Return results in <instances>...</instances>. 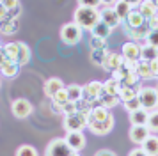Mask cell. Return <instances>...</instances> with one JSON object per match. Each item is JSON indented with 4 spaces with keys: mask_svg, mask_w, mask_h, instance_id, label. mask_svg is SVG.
<instances>
[{
    "mask_svg": "<svg viewBox=\"0 0 158 156\" xmlns=\"http://www.w3.org/2000/svg\"><path fill=\"white\" fill-rule=\"evenodd\" d=\"M139 80H140V78H139V75H137V71L133 69V71H130L119 84L124 85V87H137V85H139Z\"/></svg>",
    "mask_w": 158,
    "mask_h": 156,
    "instance_id": "cell-33",
    "label": "cell"
},
{
    "mask_svg": "<svg viewBox=\"0 0 158 156\" xmlns=\"http://www.w3.org/2000/svg\"><path fill=\"white\" fill-rule=\"evenodd\" d=\"M0 73L4 75L6 78H15L18 73H20V66L16 62H6V66L0 69Z\"/></svg>",
    "mask_w": 158,
    "mask_h": 156,
    "instance_id": "cell-31",
    "label": "cell"
},
{
    "mask_svg": "<svg viewBox=\"0 0 158 156\" xmlns=\"http://www.w3.org/2000/svg\"><path fill=\"white\" fill-rule=\"evenodd\" d=\"M29 62H30V48L23 41H20V53H18L16 64L22 68V66H27Z\"/></svg>",
    "mask_w": 158,
    "mask_h": 156,
    "instance_id": "cell-27",
    "label": "cell"
},
{
    "mask_svg": "<svg viewBox=\"0 0 158 156\" xmlns=\"http://www.w3.org/2000/svg\"><path fill=\"white\" fill-rule=\"evenodd\" d=\"M110 34H112V28L108 27V25H105L103 21H98V23L91 28V35H93V37L107 39V37H110Z\"/></svg>",
    "mask_w": 158,
    "mask_h": 156,
    "instance_id": "cell-22",
    "label": "cell"
},
{
    "mask_svg": "<svg viewBox=\"0 0 158 156\" xmlns=\"http://www.w3.org/2000/svg\"><path fill=\"white\" fill-rule=\"evenodd\" d=\"M52 103L53 105H64V103H68V92H66V87L62 89V91H59L53 98H52Z\"/></svg>",
    "mask_w": 158,
    "mask_h": 156,
    "instance_id": "cell-39",
    "label": "cell"
},
{
    "mask_svg": "<svg viewBox=\"0 0 158 156\" xmlns=\"http://www.w3.org/2000/svg\"><path fill=\"white\" fill-rule=\"evenodd\" d=\"M128 156H148V153H146L142 147H135V149H131V151H130Z\"/></svg>",
    "mask_w": 158,
    "mask_h": 156,
    "instance_id": "cell-46",
    "label": "cell"
},
{
    "mask_svg": "<svg viewBox=\"0 0 158 156\" xmlns=\"http://www.w3.org/2000/svg\"><path fill=\"white\" fill-rule=\"evenodd\" d=\"M78 6H84V7H96V9H98L100 2H96V0H82Z\"/></svg>",
    "mask_w": 158,
    "mask_h": 156,
    "instance_id": "cell-45",
    "label": "cell"
},
{
    "mask_svg": "<svg viewBox=\"0 0 158 156\" xmlns=\"http://www.w3.org/2000/svg\"><path fill=\"white\" fill-rule=\"evenodd\" d=\"M151 135V131L148 129V126H131L130 128V140L137 144V146H142L144 142L148 140V137Z\"/></svg>",
    "mask_w": 158,
    "mask_h": 156,
    "instance_id": "cell-13",
    "label": "cell"
},
{
    "mask_svg": "<svg viewBox=\"0 0 158 156\" xmlns=\"http://www.w3.org/2000/svg\"><path fill=\"white\" fill-rule=\"evenodd\" d=\"M98 7H103V9H100V21H103L105 25H108L112 30H114L115 27L121 25V20L117 18V14H115V11H114V7L112 6L100 2V6Z\"/></svg>",
    "mask_w": 158,
    "mask_h": 156,
    "instance_id": "cell-6",
    "label": "cell"
},
{
    "mask_svg": "<svg viewBox=\"0 0 158 156\" xmlns=\"http://www.w3.org/2000/svg\"><path fill=\"white\" fill-rule=\"evenodd\" d=\"M89 46L91 50H107V39H101V37H91L89 39Z\"/></svg>",
    "mask_w": 158,
    "mask_h": 156,
    "instance_id": "cell-36",
    "label": "cell"
},
{
    "mask_svg": "<svg viewBox=\"0 0 158 156\" xmlns=\"http://www.w3.org/2000/svg\"><path fill=\"white\" fill-rule=\"evenodd\" d=\"M156 80H158V78H156Z\"/></svg>",
    "mask_w": 158,
    "mask_h": 156,
    "instance_id": "cell-55",
    "label": "cell"
},
{
    "mask_svg": "<svg viewBox=\"0 0 158 156\" xmlns=\"http://www.w3.org/2000/svg\"><path fill=\"white\" fill-rule=\"evenodd\" d=\"M114 128V115L110 113L105 121H98V122H89V126H87V129L91 131V133L98 135V137H101V135H107L110 129Z\"/></svg>",
    "mask_w": 158,
    "mask_h": 156,
    "instance_id": "cell-10",
    "label": "cell"
},
{
    "mask_svg": "<svg viewBox=\"0 0 158 156\" xmlns=\"http://www.w3.org/2000/svg\"><path fill=\"white\" fill-rule=\"evenodd\" d=\"M137 11H139V14L144 18V21H149L151 18L156 16V9L153 7V2H151V0L139 2V4H137Z\"/></svg>",
    "mask_w": 158,
    "mask_h": 156,
    "instance_id": "cell-18",
    "label": "cell"
},
{
    "mask_svg": "<svg viewBox=\"0 0 158 156\" xmlns=\"http://www.w3.org/2000/svg\"><path fill=\"white\" fill-rule=\"evenodd\" d=\"M0 48H2V44H0Z\"/></svg>",
    "mask_w": 158,
    "mask_h": 156,
    "instance_id": "cell-54",
    "label": "cell"
},
{
    "mask_svg": "<svg viewBox=\"0 0 158 156\" xmlns=\"http://www.w3.org/2000/svg\"><path fill=\"white\" fill-rule=\"evenodd\" d=\"M139 101H140V106L148 112H155L158 110V89L156 87H140L139 91Z\"/></svg>",
    "mask_w": 158,
    "mask_h": 156,
    "instance_id": "cell-2",
    "label": "cell"
},
{
    "mask_svg": "<svg viewBox=\"0 0 158 156\" xmlns=\"http://www.w3.org/2000/svg\"><path fill=\"white\" fill-rule=\"evenodd\" d=\"M146 44H149V46H153V48L158 50V30H151L149 34H148Z\"/></svg>",
    "mask_w": 158,
    "mask_h": 156,
    "instance_id": "cell-40",
    "label": "cell"
},
{
    "mask_svg": "<svg viewBox=\"0 0 158 156\" xmlns=\"http://www.w3.org/2000/svg\"><path fill=\"white\" fill-rule=\"evenodd\" d=\"M6 16H7V9L4 6V2H0V20H4Z\"/></svg>",
    "mask_w": 158,
    "mask_h": 156,
    "instance_id": "cell-50",
    "label": "cell"
},
{
    "mask_svg": "<svg viewBox=\"0 0 158 156\" xmlns=\"http://www.w3.org/2000/svg\"><path fill=\"white\" fill-rule=\"evenodd\" d=\"M146 126H148L149 131H155V133L158 131V110L149 112V119H148V124Z\"/></svg>",
    "mask_w": 158,
    "mask_h": 156,
    "instance_id": "cell-37",
    "label": "cell"
},
{
    "mask_svg": "<svg viewBox=\"0 0 158 156\" xmlns=\"http://www.w3.org/2000/svg\"><path fill=\"white\" fill-rule=\"evenodd\" d=\"M123 105H124V108L128 110V113L130 112H135V110H139V108H142V106H140V101H139V96L128 99V101H124Z\"/></svg>",
    "mask_w": 158,
    "mask_h": 156,
    "instance_id": "cell-38",
    "label": "cell"
},
{
    "mask_svg": "<svg viewBox=\"0 0 158 156\" xmlns=\"http://www.w3.org/2000/svg\"><path fill=\"white\" fill-rule=\"evenodd\" d=\"M148 119H149V112L144 110V108H139L135 112H130V122H131V126H146Z\"/></svg>",
    "mask_w": 158,
    "mask_h": 156,
    "instance_id": "cell-19",
    "label": "cell"
},
{
    "mask_svg": "<svg viewBox=\"0 0 158 156\" xmlns=\"http://www.w3.org/2000/svg\"><path fill=\"white\" fill-rule=\"evenodd\" d=\"M11 112H13V115L18 117V119H25V117H29L30 113H32V103L25 98H18V99L13 101Z\"/></svg>",
    "mask_w": 158,
    "mask_h": 156,
    "instance_id": "cell-8",
    "label": "cell"
},
{
    "mask_svg": "<svg viewBox=\"0 0 158 156\" xmlns=\"http://www.w3.org/2000/svg\"><path fill=\"white\" fill-rule=\"evenodd\" d=\"M62 126H64L66 133L68 131H82L89 126V121H87L85 113H80V112H73L64 115V121H62Z\"/></svg>",
    "mask_w": 158,
    "mask_h": 156,
    "instance_id": "cell-3",
    "label": "cell"
},
{
    "mask_svg": "<svg viewBox=\"0 0 158 156\" xmlns=\"http://www.w3.org/2000/svg\"><path fill=\"white\" fill-rule=\"evenodd\" d=\"M64 140L71 147L73 153H78V151H82V149L85 147V137H84L82 131H68Z\"/></svg>",
    "mask_w": 158,
    "mask_h": 156,
    "instance_id": "cell-11",
    "label": "cell"
},
{
    "mask_svg": "<svg viewBox=\"0 0 158 156\" xmlns=\"http://www.w3.org/2000/svg\"><path fill=\"white\" fill-rule=\"evenodd\" d=\"M140 147L148 153V156H158V137L149 135V137H148V140L144 142Z\"/></svg>",
    "mask_w": 158,
    "mask_h": 156,
    "instance_id": "cell-25",
    "label": "cell"
},
{
    "mask_svg": "<svg viewBox=\"0 0 158 156\" xmlns=\"http://www.w3.org/2000/svg\"><path fill=\"white\" fill-rule=\"evenodd\" d=\"M137 4L135 2H128V0H117V2H115L114 6V11H115V14H117V18H119V20H121V23L124 20H126V16H128L130 13H131V11H133V7H135Z\"/></svg>",
    "mask_w": 158,
    "mask_h": 156,
    "instance_id": "cell-16",
    "label": "cell"
},
{
    "mask_svg": "<svg viewBox=\"0 0 158 156\" xmlns=\"http://www.w3.org/2000/svg\"><path fill=\"white\" fill-rule=\"evenodd\" d=\"M119 87H121V84H119L115 78H110V80H107V82H103V92H107V94H110V96H117Z\"/></svg>",
    "mask_w": 158,
    "mask_h": 156,
    "instance_id": "cell-30",
    "label": "cell"
},
{
    "mask_svg": "<svg viewBox=\"0 0 158 156\" xmlns=\"http://www.w3.org/2000/svg\"><path fill=\"white\" fill-rule=\"evenodd\" d=\"M151 2H153V7L156 9V13H158V0H151Z\"/></svg>",
    "mask_w": 158,
    "mask_h": 156,
    "instance_id": "cell-52",
    "label": "cell"
},
{
    "mask_svg": "<svg viewBox=\"0 0 158 156\" xmlns=\"http://www.w3.org/2000/svg\"><path fill=\"white\" fill-rule=\"evenodd\" d=\"M100 103H101V106H105L107 110H110V108H114L117 103H119V98L117 96H110V94H107V92H103L101 91V94H100Z\"/></svg>",
    "mask_w": 158,
    "mask_h": 156,
    "instance_id": "cell-29",
    "label": "cell"
},
{
    "mask_svg": "<svg viewBox=\"0 0 158 156\" xmlns=\"http://www.w3.org/2000/svg\"><path fill=\"white\" fill-rule=\"evenodd\" d=\"M110 110H107L105 106H98V108H93L91 112H89V115H87V121L89 122H98V121H105L110 115Z\"/></svg>",
    "mask_w": 158,
    "mask_h": 156,
    "instance_id": "cell-23",
    "label": "cell"
},
{
    "mask_svg": "<svg viewBox=\"0 0 158 156\" xmlns=\"http://www.w3.org/2000/svg\"><path fill=\"white\" fill-rule=\"evenodd\" d=\"M123 55L119 51H107V55H105V60L101 64V68L105 71H110V73H114L115 69H119L123 66Z\"/></svg>",
    "mask_w": 158,
    "mask_h": 156,
    "instance_id": "cell-12",
    "label": "cell"
},
{
    "mask_svg": "<svg viewBox=\"0 0 158 156\" xmlns=\"http://www.w3.org/2000/svg\"><path fill=\"white\" fill-rule=\"evenodd\" d=\"M66 92H68V101H71V103H77L82 99V87L77 84H71L66 87Z\"/></svg>",
    "mask_w": 158,
    "mask_h": 156,
    "instance_id": "cell-28",
    "label": "cell"
},
{
    "mask_svg": "<svg viewBox=\"0 0 158 156\" xmlns=\"http://www.w3.org/2000/svg\"><path fill=\"white\" fill-rule=\"evenodd\" d=\"M144 23H146L144 18L139 14L137 9H133V11L126 16V20L123 21L121 25H123V28H137V27H140V25H144Z\"/></svg>",
    "mask_w": 158,
    "mask_h": 156,
    "instance_id": "cell-20",
    "label": "cell"
},
{
    "mask_svg": "<svg viewBox=\"0 0 158 156\" xmlns=\"http://www.w3.org/2000/svg\"><path fill=\"white\" fill-rule=\"evenodd\" d=\"M75 105H77V112L89 115V112H91V105H89V101H85V99H80V101H77Z\"/></svg>",
    "mask_w": 158,
    "mask_h": 156,
    "instance_id": "cell-41",
    "label": "cell"
},
{
    "mask_svg": "<svg viewBox=\"0 0 158 156\" xmlns=\"http://www.w3.org/2000/svg\"><path fill=\"white\" fill-rule=\"evenodd\" d=\"M71 156H80V154H78V153H73V154H71Z\"/></svg>",
    "mask_w": 158,
    "mask_h": 156,
    "instance_id": "cell-53",
    "label": "cell"
},
{
    "mask_svg": "<svg viewBox=\"0 0 158 156\" xmlns=\"http://www.w3.org/2000/svg\"><path fill=\"white\" fill-rule=\"evenodd\" d=\"M148 64H149V69H151V76L158 78V59H155V60H151Z\"/></svg>",
    "mask_w": 158,
    "mask_h": 156,
    "instance_id": "cell-44",
    "label": "cell"
},
{
    "mask_svg": "<svg viewBox=\"0 0 158 156\" xmlns=\"http://www.w3.org/2000/svg\"><path fill=\"white\" fill-rule=\"evenodd\" d=\"M2 51H4V55L7 57L9 62H16L18 53H20V41H13V43L4 44L2 46Z\"/></svg>",
    "mask_w": 158,
    "mask_h": 156,
    "instance_id": "cell-21",
    "label": "cell"
},
{
    "mask_svg": "<svg viewBox=\"0 0 158 156\" xmlns=\"http://www.w3.org/2000/svg\"><path fill=\"white\" fill-rule=\"evenodd\" d=\"M16 156H37V151L36 147H32L29 144H23L16 149Z\"/></svg>",
    "mask_w": 158,
    "mask_h": 156,
    "instance_id": "cell-34",
    "label": "cell"
},
{
    "mask_svg": "<svg viewBox=\"0 0 158 156\" xmlns=\"http://www.w3.org/2000/svg\"><path fill=\"white\" fill-rule=\"evenodd\" d=\"M60 41L66 43V44H69V46L78 44L82 41V28L75 21L62 25V28H60Z\"/></svg>",
    "mask_w": 158,
    "mask_h": 156,
    "instance_id": "cell-4",
    "label": "cell"
},
{
    "mask_svg": "<svg viewBox=\"0 0 158 156\" xmlns=\"http://www.w3.org/2000/svg\"><path fill=\"white\" fill-rule=\"evenodd\" d=\"M139 91H140V87L137 85V87H124V85H121L119 87V92H117V98H119V101H128V99L135 98V96H139Z\"/></svg>",
    "mask_w": 158,
    "mask_h": 156,
    "instance_id": "cell-24",
    "label": "cell"
},
{
    "mask_svg": "<svg viewBox=\"0 0 158 156\" xmlns=\"http://www.w3.org/2000/svg\"><path fill=\"white\" fill-rule=\"evenodd\" d=\"M155 59H158V50L144 43L142 46H140V60L151 62V60H155Z\"/></svg>",
    "mask_w": 158,
    "mask_h": 156,
    "instance_id": "cell-26",
    "label": "cell"
},
{
    "mask_svg": "<svg viewBox=\"0 0 158 156\" xmlns=\"http://www.w3.org/2000/svg\"><path fill=\"white\" fill-rule=\"evenodd\" d=\"M66 85H64V82L60 80V78H57V76H52V78H48L46 82H44V85H43V91H44V94L48 96V98H53L55 94H57L59 91H62Z\"/></svg>",
    "mask_w": 158,
    "mask_h": 156,
    "instance_id": "cell-15",
    "label": "cell"
},
{
    "mask_svg": "<svg viewBox=\"0 0 158 156\" xmlns=\"http://www.w3.org/2000/svg\"><path fill=\"white\" fill-rule=\"evenodd\" d=\"M94 156H115L114 151H108V149H101V151H98Z\"/></svg>",
    "mask_w": 158,
    "mask_h": 156,
    "instance_id": "cell-49",
    "label": "cell"
},
{
    "mask_svg": "<svg viewBox=\"0 0 158 156\" xmlns=\"http://www.w3.org/2000/svg\"><path fill=\"white\" fill-rule=\"evenodd\" d=\"M105 55H107V50H94V51H91V62L101 66L105 60Z\"/></svg>",
    "mask_w": 158,
    "mask_h": 156,
    "instance_id": "cell-35",
    "label": "cell"
},
{
    "mask_svg": "<svg viewBox=\"0 0 158 156\" xmlns=\"http://www.w3.org/2000/svg\"><path fill=\"white\" fill-rule=\"evenodd\" d=\"M20 30V20H13V18H9L6 16L4 20H0V32L6 35H13L16 34Z\"/></svg>",
    "mask_w": 158,
    "mask_h": 156,
    "instance_id": "cell-17",
    "label": "cell"
},
{
    "mask_svg": "<svg viewBox=\"0 0 158 156\" xmlns=\"http://www.w3.org/2000/svg\"><path fill=\"white\" fill-rule=\"evenodd\" d=\"M101 91H103V84L98 82V80H93V82H89L82 87V99H85V101H94V99L100 98Z\"/></svg>",
    "mask_w": 158,
    "mask_h": 156,
    "instance_id": "cell-9",
    "label": "cell"
},
{
    "mask_svg": "<svg viewBox=\"0 0 158 156\" xmlns=\"http://www.w3.org/2000/svg\"><path fill=\"white\" fill-rule=\"evenodd\" d=\"M73 21H75L82 30H91V28L100 21V9H96V7L78 6L77 9H75Z\"/></svg>",
    "mask_w": 158,
    "mask_h": 156,
    "instance_id": "cell-1",
    "label": "cell"
},
{
    "mask_svg": "<svg viewBox=\"0 0 158 156\" xmlns=\"http://www.w3.org/2000/svg\"><path fill=\"white\" fill-rule=\"evenodd\" d=\"M73 151L71 147L66 144L64 138H55L52 140L46 149H44V156H71Z\"/></svg>",
    "mask_w": 158,
    "mask_h": 156,
    "instance_id": "cell-5",
    "label": "cell"
},
{
    "mask_svg": "<svg viewBox=\"0 0 158 156\" xmlns=\"http://www.w3.org/2000/svg\"><path fill=\"white\" fill-rule=\"evenodd\" d=\"M135 71H137V75H139V78H140V80H146V78H153V76H151L149 64L144 62V60H139V62H137Z\"/></svg>",
    "mask_w": 158,
    "mask_h": 156,
    "instance_id": "cell-32",
    "label": "cell"
},
{
    "mask_svg": "<svg viewBox=\"0 0 158 156\" xmlns=\"http://www.w3.org/2000/svg\"><path fill=\"white\" fill-rule=\"evenodd\" d=\"M73 112H77V105H75V103L68 101V103H64V105H62V113H64V115L73 113Z\"/></svg>",
    "mask_w": 158,
    "mask_h": 156,
    "instance_id": "cell-42",
    "label": "cell"
},
{
    "mask_svg": "<svg viewBox=\"0 0 158 156\" xmlns=\"http://www.w3.org/2000/svg\"><path fill=\"white\" fill-rule=\"evenodd\" d=\"M6 62H9V60H7V57L4 55V51H2V48H0V69H2L4 66H6Z\"/></svg>",
    "mask_w": 158,
    "mask_h": 156,
    "instance_id": "cell-51",
    "label": "cell"
},
{
    "mask_svg": "<svg viewBox=\"0 0 158 156\" xmlns=\"http://www.w3.org/2000/svg\"><path fill=\"white\" fill-rule=\"evenodd\" d=\"M124 32H126V35H128L131 41H146V37H148V34L151 32V28H149V23L146 21L144 25H140V27H137V28H123Z\"/></svg>",
    "mask_w": 158,
    "mask_h": 156,
    "instance_id": "cell-14",
    "label": "cell"
},
{
    "mask_svg": "<svg viewBox=\"0 0 158 156\" xmlns=\"http://www.w3.org/2000/svg\"><path fill=\"white\" fill-rule=\"evenodd\" d=\"M4 6H6V9H13V7H16V6H20V2H18V0H6V2H4Z\"/></svg>",
    "mask_w": 158,
    "mask_h": 156,
    "instance_id": "cell-47",
    "label": "cell"
},
{
    "mask_svg": "<svg viewBox=\"0 0 158 156\" xmlns=\"http://www.w3.org/2000/svg\"><path fill=\"white\" fill-rule=\"evenodd\" d=\"M121 55L123 60H126V62H139L140 60V44L135 41H126L123 44Z\"/></svg>",
    "mask_w": 158,
    "mask_h": 156,
    "instance_id": "cell-7",
    "label": "cell"
},
{
    "mask_svg": "<svg viewBox=\"0 0 158 156\" xmlns=\"http://www.w3.org/2000/svg\"><path fill=\"white\" fill-rule=\"evenodd\" d=\"M20 14H22V4L7 11V16H9V18H13V20H18V16H20Z\"/></svg>",
    "mask_w": 158,
    "mask_h": 156,
    "instance_id": "cell-43",
    "label": "cell"
},
{
    "mask_svg": "<svg viewBox=\"0 0 158 156\" xmlns=\"http://www.w3.org/2000/svg\"><path fill=\"white\" fill-rule=\"evenodd\" d=\"M148 23H149V28H151V30H158V14L155 16V18H151Z\"/></svg>",
    "mask_w": 158,
    "mask_h": 156,
    "instance_id": "cell-48",
    "label": "cell"
}]
</instances>
